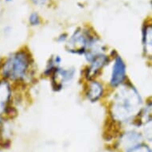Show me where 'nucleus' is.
Listing matches in <instances>:
<instances>
[{
  "mask_svg": "<svg viewBox=\"0 0 152 152\" xmlns=\"http://www.w3.org/2000/svg\"><path fill=\"white\" fill-rule=\"evenodd\" d=\"M112 56V68L110 72L108 87L115 90L128 80L127 66L124 59L117 53Z\"/></svg>",
  "mask_w": 152,
  "mask_h": 152,
  "instance_id": "6",
  "label": "nucleus"
},
{
  "mask_svg": "<svg viewBox=\"0 0 152 152\" xmlns=\"http://www.w3.org/2000/svg\"><path fill=\"white\" fill-rule=\"evenodd\" d=\"M84 57L87 62L83 70V78L85 81L97 79L104 68L112 62V56L107 54V48L88 50Z\"/></svg>",
  "mask_w": 152,
  "mask_h": 152,
  "instance_id": "4",
  "label": "nucleus"
},
{
  "mask_svg": "<svg viewBox=\"0 0 152 152\" xmlns=\"http://www.w3.org/2000/svg\"><path fill=\"white\" fill-rule=\"evenodd\" d=\"M33 4L36 6H43L47 3L49 0H30Z\"/></svg>",
  "mask_w": 152,
  "mask_h": 152,
  "instance_id": "16",
  "label": "nucleus"
},
{
  "mask_svg": "<svg viewBox=\"0 0 152 152\" xmlns=\"http://www.w3.org/2000/svg\"><path fill=\"white\" fill-rule=\"evenodd\" d=\"M124 152H152V146L144 141L126 150Z\"/></svg>",
  "mask_w": 152,
  "mask_h": 152,
  "instance_id": "13",
  "label": "nucleus"
},
{
  "mask_svg": "<svg viewBox=\"0 0 152 152\" xmlns=\"http://www.w3.org/2000/svg\"><path fill=\"white\" fill-rule=\"evenodd\" d=\"M150 64H151V70H152V61L150 62Z\"/></svg>",
  "mask_w": 152,
  "mask_h": 152,
  "instance_id": "18",
  "label": "nucleus"
},
{
  "mask_svg": "<svg viewBox=\"0 0 152 152\" xmlns=\"http://www.w3.org/2000/svg\"><path fill=\"white\" fill-rule=\"evenodd\" d=\"M6 1H7V2H11L12 0H6Z\"/></svg>",
  "mask_w": 152,
  "mask_h": 152,
  "instance_id": "19",
  "label": "nucleus"
},
{
  "mask_svg": "<svg viewBox=\"0 0 152 152\" xmlns=\"http://www.w3.org/2000/svg\"><path fill=\"white\" fill-rule=\"evenodd\" d=\"M101 42L94 32L87 28H78L65 43V50L72 54L84 56L85 53Z\"/></svg>",
  "mask_w": 152,
  "mask_h": 152,
  "instance_id": "3",
  "label": "nucleus"
},
{
  "mask_svg": "<svg viewBox=\"0 0 152 152\" xmlns=\"http://www.w3.org/2000/svg\"><path fill=\"white\" fill-rule=\"evenodd\" d=\"M142 49L145 58L152 61V21H147L142 27Z\"/></svg>",
  "mask_w": 152,
  "mask_h": 152,
  "instance_id": "9",
  "label": "nucleus"
},
{
  "mask_svg": "<svg viewBox=\"0 0 152 152\" xmlns=\"http://www.w3.org/2000/svg\"><path fill=\"white\" fill-rule=\"evenodd\" d=\"M140 130L144 138V141L152 146V117L141 124Z\"/></svg>",
  "mask_w": 152,
  "mask_h": 152,
  "instance_id": "12",
  "label": "nucleus"
},
{
  "mask_svg": "<svg viewBox=\"0 0 152 152\" xmlns=\"http://www.w3.org/2000/svg\"><path fill=\"white\" fill-rule=\"evenodd\" d=\"M61 61H62V59L61 58L60 55L55 54L51 56L49 58L45 69H44L43 76L45 77L50 78V77L56 72V70L61 66Z\"/></svg>",
  "mask_w": 152,
  "mask_h": 152,
  "instance_id": "11",
  "label": "nucleus"
},
{
  "mask_svg": "<svg viewBox=\"0 0 152 152\" xmlns=\"http://www.w3.org/2000/svg\"><path fill=\"white\" fill-rule=\"evenodd\" d=\"M68 39H69V36H68L67 34H65V33L61 34L57 37V41H58V42L59 43H66Z\"/></svg>",
  "mask_w": 152,
  "mask_h": 152,
  "instance_id": "15",
  "label": "nucleus"
},
{
  "mask_svg": "<svg viewBox=\"0 0 152 152\" xmlns=\"http://www.w3.org/2000/svg\"><path fill=\"white\" fill-rule=\"evenodd\" d=\"M3 118H2V116L0 115V130H1V128H2V127H3Z\"/></svg>",
  "mask_w": 152,
  "mask_h": 152,
  "instance_id": "17",
  "label": "nucleus"
},
{
  "mask_svg": "<svg viewBox=\"0 0 152 152\" xmlns=\"http://www.w3.org/2000/svg\"><path fill=\"white\" fill-rule=\"evenodd\" d=\"M12 99V88L10 81L0 78V110L6 113L10 107Z\"/></svg>",
  "mask_w": 152,
  "mask_h": 152,
  "instance_id": "10",
  "label": "nucleus"
},
{
  "mask_svg": "<svg viewBox=\"0 0 152 152\" xmlns=\"http://www.w3.org/2000/svg\"><path fill=\"white\" fill-rule=\"evenodd\" d=\"M84 96L90 103H97L107 96V88L104 84L98 79L85 81Z\"/></svg>",
  "mask_w": 152,
  "mask_h": 152,
  "instance_id": "8",
  "label": "nucleus"
},
{
  "mask_svg": "<svg viewBox=\"0 0 152 152\" xmlns=\"http://www.w3.org/2000/svg\"><path fill=\"white\" fill-rule=\"evenodd\" d=\"M77 74V69L73 66L62 67L61 66L50 77L51 87L55 92H60L69 84L74 80Z\"/></svg>",
  "mask_w": 152,
  "mask_h": 152,
  "instance_id": "7",
  "label": "nucleus"
},
{
  "mask_svg": "<svg viewBox=\"0 0 152 152\" xmlns=\"http://www.w3.org/2000/svg\"><path fill=\"white\" fill-rule=\"evenodd\" d=\"M34 62L32 54L23 48L7 56L0 64V78L13 83L31 81L34 77Z\"/></svg>",
  "mask_w": 152,
  "mask_h": 152,
  "instance_id": "2",
  "label": "nucleus"
},
{
  "mask_svg": "<svg viewBox=\"0 0 152 152\" xmlns=\"http://www.w3.org/2000/svg\"><path fill=\"white\" fill-rule=\"evenodd\" d=\"M29 23L32 26H37L41 24V18L36 12L31 13L29 16Z\"/></svg>",
  "mask_w": 152,
  "mask_h": 152,
  "instance_id": "14",
  "label": "nucleus"
},
{
  "mask_svg": "<svg viewBox=\"0 0 152 152\" xmlns=\"http://www.w3.org/2000/svg\"><path fill=\"white\" fill-rule=\"evenodd\" d=\"M142 142H144V138L140 127L129 126L120 131L115 139L114 146L120 152H124Z\"/></svg>",
  "mask_w": 152,
  "mask_h": 152,
  "instance_id": "5",
  "label": "nucleus"
},
{
  "mask_svg": "<svg viewBox=\"0 0 152 152\" xmlns=\"http://www.w3.org/2000/svg\"><path fill=\"white\" fill-rule=\"evenodd\" d=\"M108 101L107 113L111 122L121 128L136 126L140 128L139 116L145 100L130 80L115 90Z\"/></svg>",
  "mask_w": 152,
  "mask_h": 152,
  "instance_id": "1",
  "label": "nucleus"
}]
</instances>
